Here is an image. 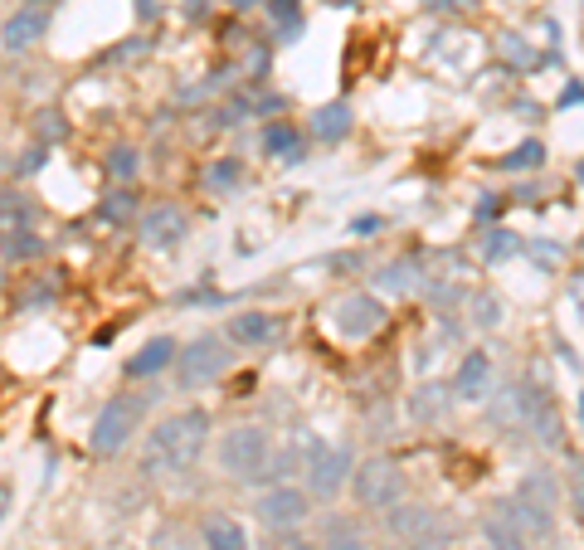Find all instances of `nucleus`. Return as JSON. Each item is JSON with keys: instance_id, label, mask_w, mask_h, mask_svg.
I'll return each instance as SVG.
<instances>
[{"instance_id": "f257e3e1", "label": "nucleus", "mask_w": 584, "mask_h": 550, "mask_svg": "<svg viewBox=\"0 0 584 550\" xmlns=\"http://www.w3.org/2000/svg\"><path fill=\"white\" fill-rule=\"evenodd\" d=\"M210 443V414L205 409H185V414H171L166 424L151 429L142 453V473L161 477V473H190L200 463Z\"/></svg>"}, {"instance_id": "f03ea898", "label": "nucleus", "mask_w": 584, "mask_h": 550, "mask_svg": "<svg viewBox=\"0 0 584 550\" xmlns=\"http://www.w3.org/2000/svg\"><path fill=\"white\" fill-rule=\"evenodd\" d=\"M219 468L234 477H254L268 468V434L258 424H239L219 439Z\"/></svg>"}, {"instance_id": "7ed1b4c3", "label": "nucleus", "mask_w": 584, "mask_h": 550, "mask_svg": "<svg viewBox=\"0 0 584 550\" xmlns=\"http://www.w3.org/2000/svg\"><path fill=\"white\" fill-rule=\"evenodd\" d=\"M356 502H361V507H375V512H390L395 502H404L400 463H390V458L361 463V468H356Z\"/></svg>"}, {"instance_id": "20e7f679", "label": "nucleus", "mask_w": 584, "mask_h": 550, "mask_svg": "<svg viewBox=\"0 0 584 550\" xmlns=\"http://www.w3.org/2000/svg\"><path fill=\"white\" fill-rule=\"evenodd\" d=\"M142 409L146 404L137 400V395H117V400H108L103 404V414H98V424H93V448H98V453H117L122 443L137 434Z\"/></svg>"}, {"instance_id": "39448f33", "label": "nucleus", "mask_w": 584, "mask_h": 550, "mask_svg": "<svg viewBox=\"0 0 584 550\" xmlns=\"http://www.w3.org/2000/svg\"><path fill=\"white\" fill-rule=\"evenodd\" d=\"M224 366H229V356H224V346H219L215 336H200L195 346L176 351V380H181L185 390H200V385H210V380H215Z\"/></svg>"}, {"instance_id": "423d86ee", "label": "nucleus", "mask_w": 584, "mask_h": 550, "mask_svg": "<svg viewBox=\"0 0 584 550\" xmlns=\"http://www.w3.org/2000/svg\"><path fill=\"white\" fill-rule=\"evenodd\" d=\"M482 541H487V550H531V531L511 512V502H497L482 516Z\"/></svg>"}, {"instance_id": "0eeeda50", "label": "nucleus", "mask_w": 584, "mask_h": 550, "mask_svg": "<svg viewBox=\"0 0 584 550\" xmlns=\"http://www.w3.org/2000/svg\"><path fill=\"white\" fill-rule=\"evenodd\" d=\"M516 400H521V419H526V429L546 443V448H555V443H560V414H555V404L546 400V390H541V385H521V390H516Z\"/></svg>"}, {"instance_id": "6e6552de", "label": "nucleus", "mask_w": 584, "mask_h": 550, "mask_svg": "<svg viewBox=\"0 0 584 550\" xmlns=\"http://www.w3.org/2000/svg\"><path fill=\"white\" fill-rule=\"evenodd\" d=\"M346 473H351V448H346V443L312 453V492H317L322 502H331V497L346 487Z\"/></svg>"}, {"instance_id": "1a4fd4ad", "label": "nucleus", "mask_w": 584, "mask_h": 550, "mask_svg": "<svg viewBox=\"0 0 584 550\" xmlns=\"http://www.w3.org/2000/svg\"><path fill=\"white\" fill-rule=\"evenodd\" d=\"M307 512H312V507H307V492H297V487H273V492L258 497V521H268V526H278V531L297 526Z\"/></svg>"}, {"instance_id": "9d476101", "label": "nucleus", "mask_w": 584, "mask_h": 550, "mask_svg": "<svg viewBox=\"0 0 584 550\" xmlns=\"http://www.w3.org/2000/svg\"><path fill=\"white\" fill-rule=\"evenodd\" d=\"M331 322H336V331H346V336H370V331L385 327V307H380L370 293H356L336 307Z\"/></svg>"}, {"instance_id": "9b49d317", "label": "nucleus", "mask_w": 584, "mask_h": 550, "mask_svg": "<svg viewBox=\"0 0 584 550\" xmlns=\"http://www.w3.org/2000/svg\"><path fill=\"white\" fill-rule=\"evenodd\" d=\"M137 234H142L146 249H171V244H181L185 239V215L176 210V205H161V210L146 215Z\"/></svg>"}, {"instance_id": "f8f14e48", "label": "nucleus", "mask_w": 584, "mask_h": 550, "mask_svg": "<svg viewBox=\"0 0 584 550\" xmlns=\"http://www.w3.org/2000/svg\"><path fill=\"white\" fill-rule=\"evenodd\" d=\"M49 30V15L39 10V5H30V10H15L10 20H5V30H0V44L10 49V54H20V49H30V44H39V35Z\"/></svg>"}, {"instance_id": "ddd939ff", "label": "nucleus", "mask_w": 584, "mask_h": 550, "mask_svg": "<svg viewBox=\"0 0 584 550\" xmlns=\"http://www.w3.org/2000/svg\"><path fill=\"white\" fill-rule=\"evenodd\" d=\"M453 390H458L463 400H487V390H492V361H487L482 351H468V356H463V366H458Z\"/></svg>"}, {"instance_id": "4468645a", "label": "nucleus", "mask_w": 584, "mask_h": 550, "mask_svg": "<svg viewBox=\"0 0 584 550\" xmlns=\"http://www.w3.org/2000/svg\"><path fill=\"white\" fill-rule=\"evenodd\" d=\"M390 531H395L400 541H424V536H434L438 531V521H434L429 507H414V502L400 507V502H395V507H390Z\"/></svg>"}, {"instance_id": "2eb2a0df", "label": "nucleus", "mask_w": 584, "mask_h": 550, "mask_svg": "<svg viewBox=\"0 0 584 550\" xmlns=\"http://www.w3.org/2000/svg\"><path fill=\"white\" fill-rule=\"evenodd\" d=\"M205 550H249V531L234 516H210L205 521Z\"/></svg>"}, {"instance_id": "dca6fc26", "label": "nucleus", "mask_w": 584, "mask_h": 550, "mask_svg": "<svg viewBox=\"0 0 584 550\" xmlns=\"http://www.w3.org/2000/svg\"><path fill=\"white\" fill-rule=\"evenodd\" d=\"M171 361H176V341L171 336H156V341L142 346V356L127 361V375H156V370H166Z\"/></svg>"}, {"instance_id": "f3484780", "label": "nucleus", "mask_w": 584, "mask_h": 550, "mask_svg": "<svg viewBox=\"0 0 584 550\" xmlns=\"http://www.w3.org/2000/svg\"><path fill=\"white\" fill-rule=\"evenodd\" d=\"M273 317L268 312H239L234 322H229V336L239 341V346H263V341H273Z\"/></svg>"}, {"instance_id": "a211bd4d", "label": "nucleus", "mask_w": 584, "mask_h": 550, "mask_svg": "<svg viewBox=\"0 0 584 550\" xmlns=\"http://www.w3.org/2000/svg\"><path fill=\"white\" fill-rule=\"evenodd\" d=\"M516 502H526V507H536V512L555 516V482H550L546 473L521 477V487H516Z\"/></svg>"}, {"instance_id": "6ab92c4d", "label": "nucleus", "mask_w": 584, "mask_h": 550, "mask_svg": "<svg viewBox=\"0 0 584 550\" xmlns=\"http://www.w3.org/2000/svg\"><path fill=\"white\" fill-rule=\"evenodd\" d=\"M30 220H35V205L30 200H20V195H5L0 200V234L10 239V234H30Z\"/></svg>"}, {"instance_id": "aec40b11", "label": "nucleus", "mask_w": 584, "mask_h": 550, "mask_svg": "<svg viewBox=\"0 0 584 550\" xmlns=\"http://www.w3.org/2000/svg\"><path fill=\"white\" fill-rule=\"evenodd\" d=\"M263 151H268V156H283V161H302V137L292 132L288 122H273V127L263 132Z\"/></svg>"}, {"instance_id": "412c9836", "label": "nucleus", "mask_w": 584, "mask_h": 550, "mask_svg": "<svg viewBox=\"0 0 584 550\" xmlns=\"http://www.w3.org/2000/svg\"><path fill=\"white\" fill-rule=\"evenodd\" d=\"M312 132L322 137V142H341L346 132H351V108L346 103H331V108L317 112V122H312Z\"/></svg>"}, {"instance_id": "4be33fe9", "label": "nucleus", "mask_w": 584, "mask_h": 550, "mask_svg": "<svg viewBox=\"0 0 584 550\" xmlns=\"http://www.w3.org/2000/svg\"><path fill=\"white\" fill-rule=\"evenodd\" d=\"M327 550H370L365 531L356 521H331L327 526Z\"/></svg>"}, {"instance_id": "5701e85b", "label": "nucleus", "mask_w": 584, "mask_h": 550, "mask_svg": "<svg viewBox=\"0 0 584 550\" xmlns=\"http://www.w3.org/2000/svg\"><path fill=\"white\" fill-rule=\"evenodd\" d=\"M443 400H448V390H443V385H424V395L409 404V414H414V419H438Z\"/></svg>"}, {"instance_id": "b1692460", "label": "nucleus", "mask_w": 584, "mask_h": 550, "mask_svg": "<svg viewBox=\"0 0 584 550\" xmlns=\"http://www.w3.org/2000/svg\"><path fill=\"white\" fill-rule=\"evenodd\" d=\"M541 161H546V147H541V142H526V147H516V151H511V156L502 161V166H507V171H536Z\"/></svg>"}, {"instance_id": "393cba45", "label": "nucleus", "mask_w": 584, "mask_h": 550, "mask_svg": "<svg viewBox=\"0 0 584 550\" xmlns=\"http://www.w3.org/2000/svg\"><path fill=\"white\" fill-rule=\"evenodd\" d=\"M108 171L117 176V181H132V176L142 171V156H137L132 147H117V151L108 156Z\"/></svg>"}, {"instance_id": "a878e982", "label": "nucleus", "mask_w": 584, "mask_h": 550, "mask_svg": "<svg viewBox=\"0 0 584 550\" xmlns=\"http://www.w3.org/2000/svg\"><path fill=\"white\" fill-rule=\"evenodd\" d=\"M132 210H137V195L132 190H117V195L103 200V220H127Z\"/></svg>"}, {"instance_id": "bb28decb", "label": "nucleus", "mask_w": 584, "mask_h": 550, "mask_svg": "<svg viewBox=\"0 0 584 550\" xmlns=\"http://www.w3.org/2000/svg\"><path fill=\"white\" fill-rule=\"evenodd\" d=\"M473 307H477V327H497L502 322V302L497 297H477Z\"/></svg>"}, {"instance_id": "cd10ccee", "label": "nucleus", "mask_w": 584, "mask_h": 550, "mask_svg": "<svg viewBox=\"0 0 584 550\" xmlns=\"http://www.w3.org/2000/svg\"><path fill=\"white\" fill-rule=\"evenodd\" d=\"M507 254H516V234L492 229V239H487V258H507Z\"/></svg>"}, {"instance_id": "c85d7f7f", "label": "nucleus", "mask_w": 584, "mask_h": 550, "mask_svg": "<svg viewBox=\"0 0 584 550\" xmlns=\"http://www.w3.org/2000/svg\"><path fill=\"white\" fill-rule=\"evenodd\" d=\"M414 283H419V278H414V268H409V263H395V268L385 273V288H414Z\"/></svg>"}, {"instance_id": "c756f323", "label": "nucleus", "mask_w": 584, "mask_h": 550, "mask_svg": "<svg viewBox=\"0 0 584 550\" xmlns=\"http://www.w3.org/2000/svg\"><path fill=\"white\" fill-rule=\"evenodd\" d=\"M5 254H10V258H20V254L35 258L39 254V239H15V234H10V239H5Z\"/></svg>"}, {"instance_id": "7c9ffc66", "label": "nucleus", "mask_w": 584, "mask_h": 550, "mask_svg": "<svg viewBox=\"0 0 584 550\" xmlns=\"http://www.w3.org/2000/svg\"><path fill=\"white\" fill-rule=\"evenodd\" d=\"M429 10H438V15H468L473 0H429Z\"/></svg>"}, {"instance_id": "2f4dec72", "label": "nucleus", "mask_w": 584, "mask_h": 550, "mask_svg": "<svg viewBox=\"0 0 584 550\" xmlns=\"http://www.w3.org/2000/svg\"><path fill=\"white\" fill-rule=\"evenodd\" d=\"M570 497H575V507L584 512V463L575 458V468H570Z\"/></svg>"}, {"instance_id": "473e14b6", "label": "nucleus", "mask_w": 584, "mask_h": 550, "mask_svg": "<svg viewBox=\"0 0 584 550\" xmlns=\"http://www.w3.org/2000/svg\"><path fill=\"white\" fill-rule=\"evenodd\" d=\"M239 181V166H219V171H210V185H234Z\"/></svg>"}, {"instance_id": "72a5a7b5", "label": "nucleus", "mask_w": 584, "mask_h": 550, "mask_svg": "<svg viewBox=\"0 0 584 550\" xmlns=\"http://www.w3.org/2000/svg\"><path fill=\"white\" fill-rule=\"evenodd\" d=\"M375 229H380V220H375V215H365V220H356V234H375Z\"/></svg>"}, {"instance_id": "f704fd0d", "label": "nucleus", "mask_w": 584, "mask_h": 550, "mask_svg": "<svg viewBox=\"0 0 584 550\" xmlns=\"http://www.w3.org/2000/svg\"><path fill=\"white\" fill-rule=\"evenodd\" d=\"M5 512H10V482H0V521H5Z\"/></svg>"}, {"instance_id": "c9c22d12", "label": "nucleus", "mask_w": 584, "mask_h": 550, "mask_svg": "<svg viewBox=\"0 0 584 550\" xmlns=\"http://www.w3.org/2000/svg\"><path fill=\"white\" fill-rule=\"evenodd\" d=\"M536 258H541V263H555V244H536Z\"/></svg>"}, {"instance_id": "e433bc0d", "label": "nucleus", "mask_w": 584, "mask_h": 550, "mask_svg": "<svg viewBox=\"0 0 584 550\" xmlns=\"http://www.w3.org/2000/svg\"><path fill=\"white\" fill-rule=\"evenodd\" d=\"M234 5H239V10H249V5H258V0H234Z\"/></svg>"}, {"instance_id": "4c0bfd02", "label": "nucleus", "mask_w": 584, "mask_h": 550, "mask_svg": "<svg viewBox=\"0 0 584 550\" xmlns=\"http://www.w3.org/2000/svg\"><path fill=\"white\" fill-rule=\"evenodd\" d=\"M288 550H307V541H292V546Z\"/></svg>"}, {"instance_id": "58836bf2", "label": "nucleus", "mask_w": 584, "mask_h": 550, "mask_svg": "<svg viewBox=\"0 0 584 550\" xmlns=\"http://www.w3.org/2000/svg\"><path fill=\"white\" fill-rule=\"evenodd\" d=\"M331 5H356V0H331Z\"/></svg>"}]
</instances>
